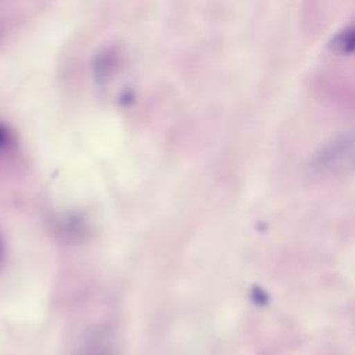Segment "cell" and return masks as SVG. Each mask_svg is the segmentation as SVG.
<instances>
[{"label":"cell","instance_id":"1","mask_svg":"<svg viewBox=\"0 0 355 355\" xmlns=\"http://www.w3.org/2000/svg\"><path fill=\"white\" fill-rule=\"evenodd\" d=\"M331 46L336 51L343 54L354 53L355 51V24L347 28L345 31H343L341 33H338L334 37Z\"/></svg>","mask_w":355,"mask_h":355},{"label":"cell","instance_id":"2","mask_svg":"<svg viewBox=\"0 0 355 355\" xmlns=\"http://www.w3.org/2000/svg\"><path fill=\"white\" fill-rule=\"evenodd\" d=\"M14 146V136L7 126L0 123V153L11 150Z\"/></svg>","mask_w":355,"mask_h":355},{"label":"cell","instance_id":"3","mask_svg":"<svg viewBox=\"0 0 355 355\" xmlns=\"http://www.w3.org/2000/svg\"><path fill=\"white\" fill-rule=\"evenodd\" d=\"M3 255H4V247H3V240H1V236H0V262L3 259Z\"/></svg>","mask_w":355,"mask_h":355}]
</instances>
